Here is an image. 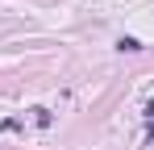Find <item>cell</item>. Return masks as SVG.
<instances>
[{"instance_id":"obj_2","label":"cell","mask_w":154,"mask_h":150,"mask_svg":"<svg viewBox=\"0 0 154 150\" xmlns=\"http://www.w3.org/2000/svg\"><path fill=\"white\" fill-rule=\"evenodd\" d=\"M0 129H4V133H17V129H21V117H4Z\"/></svg>"},{"instance_id":"obj_1","label":"cell","mask_w":154,"mask_h":150,"mask_svg":"<svg viewBox=\"0 0 154 150\" xmlns=\"http://www.w3.org/2000/svg\"><path fill=\"white\" fill-rule=\"evenodd\" d=\"M29 113H33V125H38V129H50V125H54V113H50V108H29Z\"/></svg>"},{"instance_id":"obj_3","label":"cell","mask_w":154,"mask_h":150,"mask_svg":"<svg viewBox=\"0 0 154 150\" xmlns=\"http://www.w3.org/2000/svg\"><path fill=\"white\" fill-rule=\"evenodd\" d=\"M121 50H129V54H133V50H142V42H137V38H121Z\"/></svg>"},{"instance_id":"obj_4","label":"cell","mask_w":154,"mask_h":150,"mask_svg":"<svg viewBox=\"0 0 154 150\" xmlns=\"http://www.w3.org/2000/svg\"><path fill=\"white\" fill-rule=\"evenodd\" d=\"M146 117H150V121H154V100H150V104H146Z\"/></svg>"}]
</instances>
